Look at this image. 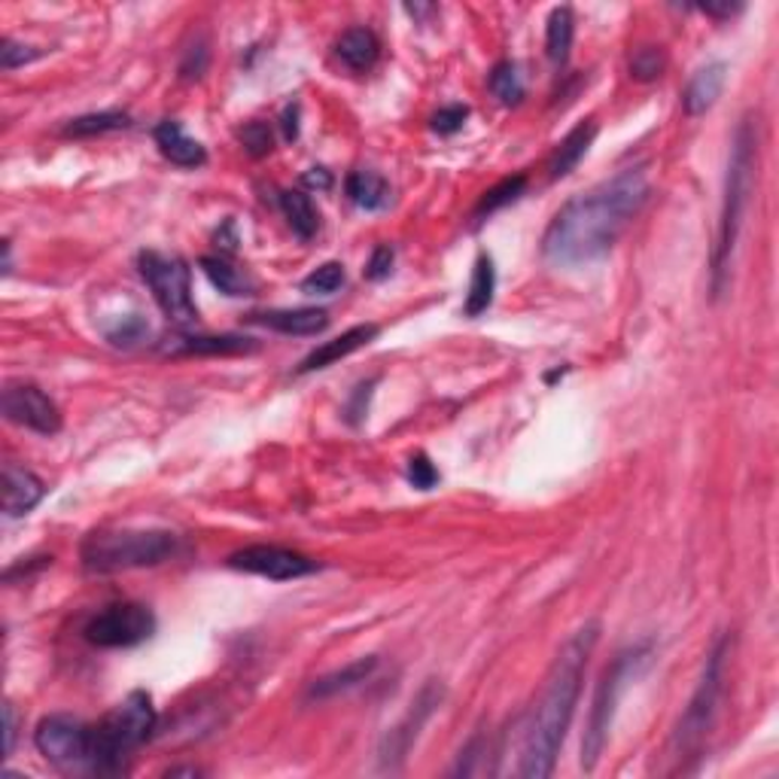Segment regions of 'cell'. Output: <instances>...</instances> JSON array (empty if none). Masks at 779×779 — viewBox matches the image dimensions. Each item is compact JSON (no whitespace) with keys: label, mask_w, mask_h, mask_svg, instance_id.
<instances>
[{"label":"cell","mask_w":779,"mask_h":779,"mask_svg":"<svg viewBox=\"0 0 779 779\" xmlns=\"http://www.w3.org/2000/svg\"><path fill=\"white\" fill-rule=\"evenodd\" d=\"M143 338H150V323L143 321L140 314L123 317L113 329H108V341L116 348H135Z\"/></svg>","instance_id":"32"},{"label":"cell","mask_w":779,"mask_h":779,"mask_svg":"<svg viewBox=\"0 0 779 779\" xmlns=\"http://www.w3.org/2000/svg\"><path fill=\"white\" fill-rule=\"evenodd\" d=\"M493 292H497V268L490 256H478L473 268V280H469V292H466V317H481L490 305H493Z\"/></svg>","instance_id":"26"},{"label":"cell","mask_w":779,"mask_h":779,"mask_svg":"<svg viewBox=\"0 0 779 779\" xmlns=\"http://www.w3.org/2000/svg\"><path fill=\"white\" fill-rule=\"evenodd\" d=\"M3 725H7V755H13V749H16V709H13V703L3 706Z\"/></svg>","instance_id":"41"},{"label":"cell","mask_w":779,"mask_h":779,"mask_svg":"<svg viewBox=\"0 0 779 779\" xmlns=\"http://www.w3.org/2000/svg\"><path fill=\"white\" fill-rule=\"evenodd\" d=\"M596 640H600V621H585L561 645V652L551 664L545 688H542V698L536 703L533 718H530L527 733H524L518 777L545 779L554 774L557 752L564 746L569 721L576 713L581 679L588 670V661L594 655Z\"/></svg>","instance_id":"2"},{"label":"cell","mask_w":779,"mask_h":779,"mask_svg":"<svg viewBox=\"0 0 779 779\" xmlns=\"http://www.w3.org/2000/svg\"><path fill=\"white\" fill-rule=\"evenodd\" d=\"M204 67H208V47L199 43V47H192L186 52V62L180 64V74L189 79H196L204 74Z\"/></svg>","instance_id":"40"},{"label":"cell","mask_w":779,"mask_h":779,"mask_svg":"<svg viewBox=\"0 0 779 779\" xmlns=\"http://www.w3.org/2000/svg\"><path fill=\"white\" fill-rule=\"evenodd\" d=\"M177 554V536L168 530H98L86 536L79 561L89 573H123L159 566Z\"/></svg>","instance_id":"5"},{"label":"cell","mask_w":779,"mask_h":779,"mask_svg":"<svg viewBox=\"0 0 779 779\" xmlns=\"http://www.w3.org/2000/svg\"><path fill=\"white\" fill-rule=\"evenodd\" d=\"M247 323L265 326V329H275L280 336L311 338V336H321L323 329L329 326V314L321 311V307H277V311L250 314Z\"/></svg>","instance_id":"14"},{"label":"cell","mask_w":779,"mask_h":779,"mask_svg":"<svg viewBox=\"0 0 779 779\" xmlns=\"http://www.w3.org/2000/svg\"><path fill=\"white\" fill-rule=\"evenodd\" d=\"M725 83H728V64L725 62L701 67L682 92V108H686L688 116H703L706 110L713 108L721 89H725Z\"/></svg>","instance_id":"19"},{"label":"cell","mask_w":779,"mask_h":779,"mask_svg":"<svg viewBox=\"0 0 779 779\" xmlns=\"http://www.w3.org/2000/svg\"><path fill=\"white\" fill-rule=\"evenodd\" d=\"M3 417L40 436H55L62 429V409L37 384H10L3 390Z\"/></svg>","instance_id":"13"},{"label":"cell","mask_w":779,"mask_h":779,"mask_svg":"<svg viewBox=\"0 0 779 779\" xmlns=\"http://www.w3.org/2000/svg\"><path fill=\"white\" fill-rule=\"evenodd\" d=\"M755 162H758V135L752 120L737 125L731 147V162H728V177H725V201H721V216H718V238L713 250V296H725L728 290V275H731V260L737 250V238L743 229L749 196H752V177H755Z\"/></svg>","instance_id":"3"},{"label":"cell","mask_w":779,"mask_h":779,"mask_svg":"<svg viewBox=\"0 0 779 779\" xmlns=\"http://www.w3.org/2000/svg\"><path fill=\"white\" fill-rule=\"evenodd\" d=\"M131 125L128 113L120 110H104V113H86L64 125L67 138H95V135H110V131H125Z\"/></svg>","instance_id":"28"},{"label":"cell","mask_w":779,"mask_h":779,"mask_svg":"<svg viewBox=\"0 0 779 779\" xmlns=\"http://www.w3.org/2000/svg\"><path fill=\"white\" fill-rule=\"evenodd\" d=\"M37 752L67 774H95V725L74 716H47L34 731Z\"/></svg>","instance_id":"8"},{"label":"cell","mask_w":779,"mask_h":779,"mask_svg":"<svg viewBox=\"0 0 779 779\" xmlns=\"http://www.w3.org/2000/svg\"><path fill=\"white\" fill-rule=\"evenodd\" d=\"M375 670H378V657H356L351 664H344L341 670H332L321 676V679H314L311 688H307V701H329V698H338V694H344V691H351V688L363 686Z\"/></svg>","instance_id":"18"},{"label":"cell","mask_w":779,"mask_h":779,"mask_svg":"<svg viewBox=\"0 0 779 779\" xmlns=\"http://www.w3.org/2000/svg\"><path fill=\"white\" fill-rule=\"evenodd\" d=\"M728 649H731V640L721 637V640L713 645V652L706 655L701 682L694 688V694H691V701H688V709L682 713V721H679V728H676V746H679V752H688V749L698 746L703 737L709 733V728H713L718 701H721V682H725Z\"/></svg>","instance_id":"9"},{"label":"cell","mask_w":779,"mask_h":779,"mask_svg":"<svg viewBox=\"0 0 779 779\" xmlns=\"http://www.w3.org/2000/svg\"><path fill=\"white\" fill-rule=\"evenodd\" d=\"M302 184L311 186V189H329V186H332V174L326 168H311L305 177H302Z\"/></svg>","instance_id":"43"},{"label":"cell","mask_w":779,"mask_h":779,"mask_svg":"<svg viewBox=\"0 0 779 779\" xmlns=\"http://www.w3.org/2000/svg\"><path fill=\"white\" fill-rule=\"evenodd\" d=\"M43 497H47V485L32 469L16 463L3 466V515L7 518H25Z\"/></svg>","instance_id":"15"},{"label":"cell","mask_w":779,"mask_h":779,"mask_svg":"<svg viewBox=\"0 0 779 779\" xmlns=\"http://www.w3.org/2000/svg\"><path fill=\"white\" fill-rule=\"evenodd\" d=\"M573 34H576V18L569 7H557L551 10L549 25H545V52H549L551 64L564 67L573 49Z\"/></svg>","instance_id":"27"},{"label":"cell","mask_w":779,"mask_h":779,"mask_svg":"<svg viewBox=\"0 0 779 779\" xmlns=\"http://www.w3.org/2000/svg\"><path fill=\"white\" fill-rule=\"evenodd\" d=\"M201 272L208 275V280L214 284L216 290L223 292V296H229V299H244V296L256 292V280L247 272H241V268H235L223 256H204L201 260Z\"/></svg>","instance_id":"23"},{"label":"cell","mask_w":779,"mask_h":779,"mask_svg":"<svg viewBox=\"0 0 779 779\" xmlns=\"http://www.w3.org/2000/svg\"><path fill=\"white\" fill-rule=\"evenodd\" d=\"M372 387H375V378L366 384H360L356 390H353L351 402H348V420L351 424H360L368 412V397H372Z\"/></svg>","instance_id":"39"},{"label":"cell","mask_w":779,"mask_h":779,"mask_svg":"<svg viewBox=\"0 0 779 779\" xmlns=\"http://www.w3.org/2000/svg\"><path fill=\"white\" fill-rule=\"evenodd\" d=\"M655 661V645L652 640L627 645L625 652H618L615 661L603 670L600 682H596L594 701H591V713H588V725H585V737H581V767L591 774L606 749L610 740L612 721L618 713V703L625 698L630 682H637L642 673L652 667Z\"/></svg>","instance_id":"4"},{"label":"cell","mask_w":779,"mask_h":779,"mask_svg":"<svg viewBox=\"0 0 779 779\" xmlns=\"http://www.w3.org/2000/svg\"><path fill=\"white\" fill-rule=\"evenodd\" d=\"M594 138H596V125L591 123V120H588V123L576 125V128H573V131H569V135H566L561 143H557V150H554V155H551V162H549L551 180H561V177H566L569 171L576 168L581 159L588 155V150H591Z\"/></svg>","instance_id":"21"},{"label":"cell","mask_w":779,"mask_h":779,"mask_svg":"<svg viewBox=\"0 0 779 779\" xmlns=\"http://www.w3.org/2000/svg\"><path fill=\"white\" fill-rule=\"evenodd\" d=\"M284 138H299V104H287V110H284Z\"/></svg>","instance_id":"42"},{"label":"cell","mask_w":779,"mask_h":779,"mask_svg":"<svg viewBox=\"0 0 779 779\" xmlns=\"http://www.w3.org/2000/svg\"><path fill=\"white\" fill-rule=\"evenodd\" d=\"M409 481H412L417 490H432L439 485V469L429 463L427 454H414L409 460Z\"/></svg>","instance_id":"35"},{"label":"cell","mask_w":779,"mask_h":779,"mask_svg":"<svg viewBox=\"0 0 779 779\" xmlns=\"http://www.w3.org/2000/svg\"><path fill=\"white\" fill-rule=\"evenodd\" d=\"M138 272L143 284L153 290L155 305L165 311V317L177 326H192L199 321V307L192 299V272L180 256H165L147 250L140 253Z\"/></svg>","instance_id":"7"},{"label":"cell","mask_w":779,"mask_h":779,"mask_svg":"<svg viewBox=\"0 0 779 779\" xmlns=\"http://www.w3.org/2000/svg\"><path fill=\"white\" fill-rule=\"evenodd\" d=\"M524 189H527V177H524V174H515V177H508L503 184H497L493 189H488V192L481 196L478 208H475V216L485 219V216L503 211V208H508L512 201H518L520 196H524Z\"/></svg>","instance_id":"29"},{"label":"cell","mask_w":779,"mask_h":779,"mask_svg":"<svg viewBox=\"0 0 779 779\" xmlns=\"http://www.w3.org/2000/svg\"><path fill=\"white\" fill-rule=\"evenodd\" d=\"M336 55L341 59V64H348L351 71L363 74V71H372V67H375L378 55H381V43H378L375 32H368V28H351V32H344L338 37Z\"/></svg>","instance_id":"22"},{"label":"cell","mask_w":779,"mask_h":779,"mask_svg":"<svg viewBox=\"0 0 779 779\" xmlns=\"http://www.w3.org/2000/svg\"><path fill=\"white\" fill-rule=\"evenodd\" d=\"M469 120V108H463V104H451V108H442L436 116H432V131H439V135H454L463 128V123Z\"/></svg>","instance_id":"36"},{"label":"cell","mask_w":779,"mask_h":779,"mask_svg":"<svg viewBox=\"0 0 779 779\" xmlns=\"http://www.w3.org/2000/svg\"><path fill=\"white\" fill-rule=\"evenodd\" d=\"M199 767H171L168 777H199Z\"/></svg>","instance_id":"45"},{"label":"cell","mask_w":779,"mask_h":779,"mask_svg":"<svg viewBox=\"0 0 779 779\" xmlns=\"http://www.w3.org/2000/svg\"><path fill=\"white\" fill-rule=\"evenodd\" d=\"M393 260H397L393 247L390 244L375 247V250H372V260H368L366 265L368 280H384V277H390V272H393Z\"/></svg>","instance_id":"38"},{"label":"cell","mask_w":779,"mask_h":779,"mask_svg":"<svg viewBox=\"0 0 779 779\" xmlns=\"http://www.w3.org/2000/svg\"><path fill=\"white\" fill-rule=\"evenodd\" d=\"M226 564L238 573H250V576H262L268 581H292L317 573V561H311L305 554L280 545H250L231 554Z\"/></svg>","instance_id":"12"},{"label":"cell","mask_w":779,"mask_h":779,"mask_svg":"<svg viewBox=\"0 0 779 779\" xmlns=\"http://www.w3.org/2000/svg\"><path fill=\"white\" fill-rule=\"evenodd\" d=\"M490 92L497 95L503 104H520L524 101V79H520V71L515 62H500L493 71H490V79H488Z\"/></svg>","instance_id":"30"},{"label":"cell","mask_w":779,"mask_h":779,"mask_svg":"<svg viewBox=\"0 0 779 779\" xmlns=\"http://www.w3.org/2000/svg\"><path fill=\"white\" fill-rule=\"evenodd\" d=\"M649 189L645 168H625L591 192L569 199L542 235V256L557 268L603 260L649 201Z\"/></svg>","instance_id":"1"},{"label":"cell","mask_w":779,"mask_h":779,"mask_svg":"<svg viewBox=\"0 0 779 779\" xmlns=\"http://www.w3.org/2000/svg\"><path fill=\"white\" fill-rule=\"evenodd\" d=\"M344 265L341 262H326L321 265L317 272H311V275L302 280V290L311 292V296H332L344 287Z\"/></svg>","instance_id":"31"},{"label":"cell","mask_w":779,"mask_h":779,"mask_svg":"<svg viewBox=\"0 0 779 779\" xmlns=\"http://www.w3.org/2000/svg\"><path fill=\"white\" fill-rule=\"evenodd\" d=\"M444 701V688L439 682H432L429 679L427 686L420 688V694L412 701V709L405 713V718L399 721L397 728H390V731L384 733L381 746H378V762H381V770H399L402 762L409 758V752H412L414 740L420 737V728L427 725L432 713L442 706Z\"/></svg>","instance_id":"11"},{"label":"cell","mask_w":779,"mask_h":779,"mask_svg":"<svg viewBox=\"0 0 779 779\" xmlns=\"http://www.w3.org/2000/svg\"><path fill=\"white\" fill-rule=\"evenodd\" d=\"M241 140H244V147H247V153L250 155H265V153H272V131H268V125L265 123H250L241 131Z\"/></svg>","instance_id":"37"},{"label":"cell","mask_w":779,"mask_h":779,"mask_svg":"<svg viewBox=\"0 0 779 779\" xmlns=\"http://www.w3.org/2000/svg\"><path fill=\"white\" fill-rule=\"evenodd\" d=\"M153 138L155 143H159L162 155L168 159L171 165H177V168H201V165L208 162L204 147H201L196 138H189L184 128H180V123H174V120H165V123L155 125Z\"/></svg>","instance_id":"17"},{"label":"cell","mask_w":779,"mask_h":779,"mask_svg":"<svg viewBox=\"0 0 779 779\" xmlns=\"http://www.w3.org/2000/svg\"><path fill=\"white\" fill-rule=\"evenodd\" d=\"M743 7H703V13H709V16H733V13H740Z\"/></svg>","instance_id":"44"},{"label":"cell","mask_w":779,"mask_h":779,"mask_svg":"<svg viewBox=\"0 0 779 779\" xmlns=\"http://www.w3.org/2000/svg\"><path fill=\"white\" fill-rule=\"evenodd\" d=\"M348 199L356 208H363V211H384L390 204V199H393V192H390V184L384 180L381 174H375V171H353L351 177H348Z\"/></svg>","instance_id":"25"},{"label":"cell","mask_w":779,"mask_h":779,"mask_svg":"<svg viewBox=\"0 0 779 779\" xmlns=\"http://www.w3.org/2000/svg\"><path fill=\"white\" fill-rule=\"evenodd\" d=\"M260 348L256 338L244 336H186L171 344L168 353L174 356H238V353H253Z\"/></svg>","instance_id":"20"},{"label":"cell","mask_w":779,"mask_h":779,"mask_svg":"<svg viewBox=\"0 0 779 779\" xmlns=\"http://www.w3.org/2000/svg\"><path fill=\"white\" fill-rule=\"evenodd\" d=\"M280 211L287 216L292 235L302 238V241H311L317 235V229H321V214H317L314 201L305 192H299V189L280 192Z\"/></svg>","instance_id":"24"},{"label":"cell","mask_w":779,"mask_h":779,"mask_svg":"<svg viewBox=\"0 0 779 779\" xmlns=\"http://www.w3.org/2000/svg\"><path fill=\"white\" fill-rule=\"evenodd\" d=\"M155 633V615L143 603H116L98 612L83 627V637L98 649H135Z\"/></svg>","instance_id":"10"},{"label":"cell","mask_w":779,"mask_h":779,"mask_svg":"<svg viewBox=\"0 0 779 779\" xmlns=\"http://www.w3.org/2000/svg\"><path fill=\"white\" fill-rule=\"evenodd\" d=\"M378 326L375 323H360V326H353L348 332H341L338 338L332 341H323L321 348H314V351L307 353L305 360H302V366H299V375H307V372H317V368H326L338 363V360H344V356H351L356 353L360 348H366L372 344L375 338H378Z\"/></svg>","instance_id":"16"},{"label":"cell","mask_w":779,"mask_h":779,"mask_svg":"<svg viewBox=\"0 0 779 779\" xmlns=\"http://www.w3.org/2000/svg\"><path fill=\"white\" fill-rule=\"evenodd\" d=\"M664 52L657 47H642L633 52V59H630V77L642 79V83H649V79H657L664 74Z\"/></svg>","instance_id":"33"},{"label":"cell","mask_w":779,"mask_h":779,"mask_svg":"<svg viewBox=\"0 0 779 779\" xmlns=\"http://www.w3.org/2000/svg\"><path fill=\"white\" fill-rule=\"evenodd\" d=\"M37 59H40V49L16 43V40H10V37H7L3 47H0V64H3V71H16L22 64L37 62Z\"/></svg>","instance_id":"34"},{"label":"cell","mask_w":779,"mask_h":779,"mask_svg":"<svg viewBox=\"0 0 779 779\" xmlns=\"http://www.w3.org/2000/svg\"><path fill=\"white\" fill-rule=\"evenodd\" d=\"M155 706L147 691H131L95 725V774H123L125 758L153 733Z\"/></svg>","instance_id":"6"}]
</instances>
